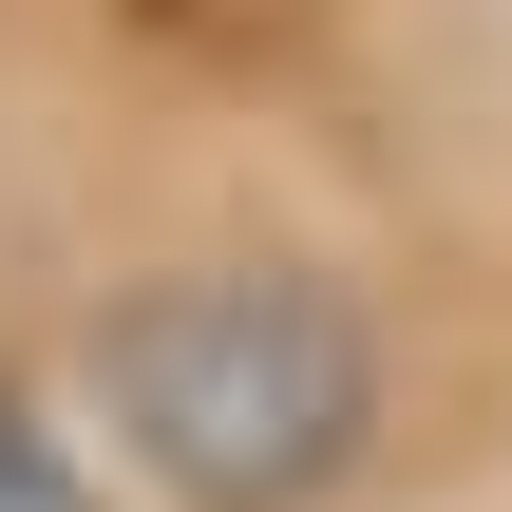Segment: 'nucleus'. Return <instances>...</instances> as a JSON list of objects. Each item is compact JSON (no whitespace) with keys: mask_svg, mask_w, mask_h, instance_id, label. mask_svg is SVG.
Listing matches in <instances>:
<instances>
[{"mask_svg":"<svg viewBox=\"0 0 512 512\" xmlns=\"http://www.w3.org/2000/svg\"><path fill=\"white\" fill-rule=\"evenodd\" d=\"M95 437L171 512H323L380 456V323L323 266H171L95 323Z\"/></svg>","mask_w":512,"mask_h":512,"instance_id":"1","label":"nucleus"},{"mask_svg":"<svg viewBox=\"0 0 512 512\" xmlns=\"http://www.w3.org/2000/svg\"><path fill=\"white\" fill-rule=\"evenodd\" d=\"M0 512H114V494H95V456H76L19 380H0Z\"/></svg>","mask_w":512,"mask_h":512,"instance_id":"2","label":"nucleus"}]
</instances>
